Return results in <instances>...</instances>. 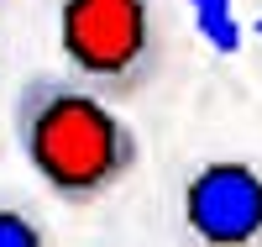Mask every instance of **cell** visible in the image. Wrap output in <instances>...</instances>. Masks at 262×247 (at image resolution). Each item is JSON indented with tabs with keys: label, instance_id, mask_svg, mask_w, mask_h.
I'll list each match as a JSON object with an SVG mask.
<instances>
[{
	"label": "cell",
	"instance_id": "cell-3",
	"mask_svg": "<svg viewBox=\"0 0 262 247\" xmlns=\"http://www.w3.org/2000/svg\"><path fill=\"white\" fill-rule=\"evenodd\" d=\"M184 232L200 247H257L262 168L247 158H205L184 179Z\"/></svg>",
	"mask_w": 262,
	"mask_h": 247
},
{
	"label": "cell",
	"instance_id": "cell-5",
	"mask_svg": "<svg viewBox=\"0 0 262 247\" xmlns=\"http://www.w3.org/2000/svg\"><path fill=\"white\" fill-rule=\"evenodd\" d=\"M0 247H48V242H42V226L27 211L0 205Z\"/></svg>",
	"mask_w": 262,
	"mask_h": 247
},
{
	"label": "cell",
	"instance_id": "cell-1",
	"mask_svg": "<svg viewBox=\"0 0 262 247\" xmlns=\"http://www.w3.org/2000/svg\"><path fill=\"white\" fill-rule=\"evenodd\" d=\"M16 147L32 174L69 205H95L137 168L142 142L100 89L74 74H37L16 95Z\"/></svg>",
	"mask_w": 262,
	"mask_h": 247
},
{
	"label": "cell",
	"instance_id": "cell-2",
	"mask_svg": "<svg viewBox=\"0 0 262 247\" xmlns=\"http://www.w3.org/2000/svg\"><path fill=\"white\" fill-rule=\"evenodd\" d=\"M58 53L79 84L126 100L158 79L163 32L152 0H53Z\"/></svg>",
	"mask_w": 262,
	"mask_h": 247
},
{
	"label": "cell",
	"instance_id": "cell-4",
	"mask_svg": "<svg viewBox=\"0 0 262 247\" xmlns=\"http://www.w3.org/2000/svg\"><path fill=\"white\" fill-rule=\"evenodd\" d=\"M194 11V27H200V37L210 42L215 53H242V21H236V6L231 0H189Z\"/></svg>",
	"mask_w": 262,
	"mask_h": 247
},
{
	"label": "cell",
	"instance_id": "cell-6",
	"mask_svg": "<svg viewBox=\"0 0 262 247\" xmlns=\"http://www.w3.org/2000/svg\"><path fill=\"white\" fill-rule=\"evenodd\" d=\"M252 32H257V37H262V16H257V27H252Z\"/></svg>",
	"mask_w": 262,
	"mask_h": 247
}]
</instances>
